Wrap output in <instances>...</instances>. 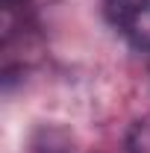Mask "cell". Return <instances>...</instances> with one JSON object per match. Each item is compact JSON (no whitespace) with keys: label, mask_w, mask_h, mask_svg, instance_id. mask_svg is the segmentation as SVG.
Masks as SVG:
<instances>
[{"label":"cell","mask_w":150,"mask_h":153,"mask_svg":"<svg viewBox=\"0 0 150 153\" xmlns=\"http://www.w3.org/2000/svg\"><path fill=\"white\" fill-rule=\"evenodd\" d=\"M124 33H127V38H130L132 47L150 50V3L141 9V12H135V15L124 24Z\"/></svg>","instance_id":"cell-1"},{"label":"cell","mask_w":150,"mask_h":153,"mask_svg":"<svg viewBox=\"0 0 150 153\" xmlns=\"http://www.w3.org/2000/svg\"><path fill=\"white\" fill-rule=\"evenodd\" d=\"M127 153H150V121H135L127 130Z\"/></svg>","instance_id":"cell-3"},{"label":"cell","mask_w":150,"mask_h":153,"mask_svg":"<svg viewBox=\"0 0 150 153\" xmlns=\"http://www.w3.org/2000/svg\"><path fill=\"white\" fill-rule=\"evenodd\" d=\"M147 3H150V0H103L109 21H112V24H118V27H124V24H127L135 12H141Z\"/></svg>","instance_id":"cell-2"}]
</instances>
